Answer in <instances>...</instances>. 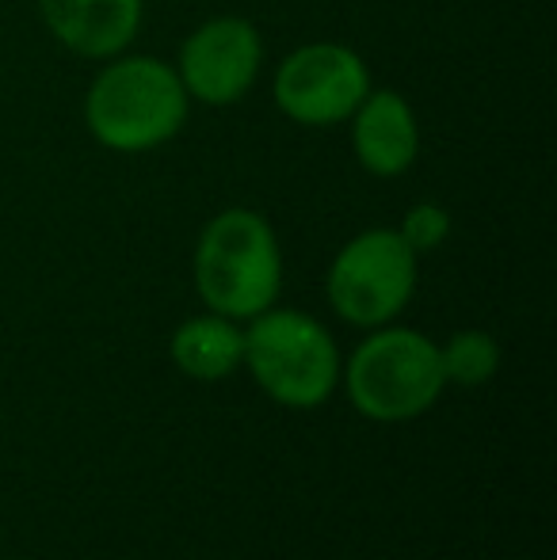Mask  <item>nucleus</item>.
<instances>
[{"label":"nucleus","mask_w":557,"mask_h":560,"mask_svg":"<svg viewBox=\"0 0 557 560\" xmlns=\"http://www.w3.org/2000/svg\"><path fill=\"white\" fill-rule=\"evenodd\" d=\"M187 107L176 66L149 54H115L89 84L84 126L104 149L135 156L169 145L184 130Z\"/></svg>","instance_id":"1"},{"label":"nucleus","mask_w":557,"mask_h":560,"mask_svg":"<svg viewBox=\"0 0 557 560\" xmlns=\"http://www.w3.org/2000/svg\"><path fill=\"white\" fill-rule=\"evenodd\" d=\"M195 287L210 313L253 320L282 287V252L268 218L245 207L214 214L195 244Z\"/></svg>","instance_id":"2"},{"label":"nucleus","mask_w":557,"mask_h":560,"mask_svg":"<svg viewBox=\"0 0 557 560\" xmlns=\"http://www.w3.org/2000/svg\"><path fill=\"white\" fill-rule=\"evenodd\" d=\"M245 362L260 389L287 408H317L340 382V354L325 328L298 310H264L245 332Z\"/></svg>","instance_id":"3"},{"label":"nucleus","mask_w":557,"mask_h":560,"mask_svg":"<svg viewBox=\"0 0 557 560\" xmlns=\"http://www.w3.org/2000/svg\"><path fill=\"white\" fill-rule=\"evenodd\" d=\"M439 347L413 328H379L348 362V397L367 420L405 423L443 393Z\"/></svg>","instance_id":"4"},{"label":"nucleus","mask_w":557,"mask_h":560,"mask_svg":"<svg viewBox=\"0 0 557 560\" xmlns=\"http://www.w3.org/2000/svg\"><path fill=\"white\" fill-rule=\"evenodd\" d=\"M325 287L336 317L348 325H390L417 290V252L397 229H367L336 252Z\"/></svg>","instance_id":"5"},{"label":"nucleus","mask_w":557,"mask_h":560,"mask_svg":"<svg viewBox=\"0 0 557 560\" xmlns=\"http://www.w3.org/2000/svg\"><path fill=\"white\" fill-rule=\"evenodd\" d=\"M371 92V69L344 43H305L282 58L271 96L298 126H340Z\"/></svg>","instance_id":"6"},{"label":"nucleus","mask_w":557,"mask_h":560,"mask_svg":"<svg viewBox=\"0 0 557 560\" xmlns=\"http://www.w3.org/2000/svg\"><path fill=\"white\" fill-rule=\"evenodd\" d=\"M264 66V43L245 15H214L179 46L176 77L187 100L202 107H233L253 92Z\"/></svg>","instance_id":"7"},{"label":"nucleus","mask_w":557,"mask_h":560,"mask_svg":"<svg viewBox=\"0 0 557 560\" xmlns=\"http://www.w3.org/2000/svg\"><path fill=\"white\" fill-rule=\"evenodd\" d=\"M351 149L367 176L394 179L417 164L420 156V126L402 92L371 89L363 104L351 112Z\"/></svg>","instance_id":"8"},{"label":"nucleus","mask_w":557,"mask_h":560,"mask_svg":"<svg viewBox=\"0 0 557 560\" xmlns=\"http://www.w3.org/2000/svg\"><path fill=\"white\" fill-rule=\"evenodd\" d=\"M38 15L69 54L107 61L130 50L146 0H38Z\"/></svg>","instance_id":"9"},{"label":"nucleus","mask_w":557,"mask_h":560,"mask_svg":"<svg viewBox=\"0 0 557 560\" xmlns=\"http://www.w3.org/2000/svg\"><path fill=\"white\" fill-rule=\"evenodd\" d=\"M241 359H245V332L218 313L184 320L172 336V362L199 382L230 377L241 366Z\"/></svg>","instance_id":"10"},{"label":"nucleus","mask_w":557,"mask_h":560,"mask_svg":"<svg viewBox=\"0 0 557 560\" xmlns=\"http://www.w3.org/2000/svg\"><path fill=\"white\" fill-rule=\"evenodd\" d=\"M439 366L443 382L454 385H485L500 366V347L489 332H454L439 347Z\"/></svg>","instance_id":"11"},{"label":"nucleus","mask_w":557,"mask_h":560,"mask_svg":"<svg viewBox=\"0 0 557 560\" xmlns=\"http://www.w3.org/2000/svg\"><path fill=\"white\" fill-rule=\"evenodd\" d=\"M397 233H402V241L409 244L413 252H436L446 244V236H451V214H446V207H439V202H417V207H409V214H405V222L397 225Z\"/></svg>","instance_id":"12"}]
</instances>
